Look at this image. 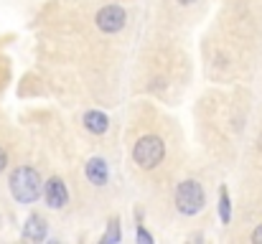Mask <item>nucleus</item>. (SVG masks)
<instances>
[{
  "mask_svg": "<svg viewBox=\"0 0 262 244\" xmlns=\"http://www.w3.org/2000/svg\"><path fill=\"white\" fill-rule=\"evenodd\" d=\"M8 183H10L13 198L20 201V204H33L41 196V175H38L36 168H28V165L15 168Z\"/></svg>",
  "mask_w": 262,
  "mask_h": 244,
  "instance_id": "nucleus-1",
  "label": "nucleus"
},
{
  "mask_svg": "<svg viewBox=\"0 0 262 244\" xmlns=\"http://www.w3.org/2000/svg\"><path fill=\"white\" fill-rule=\"evenodd\" d=\"M163 156H166V145H163V140H161L158 135H145V138H140V140L135 143V148H133L135 163H138L140 168H145V170L156 168L158 163L163 161Z\"/></svg>",
  "mask_w": 262,
  "mask_h": 244,
  "instance_id": "nucleus-2",
  "label": "nucleus"
},
{
  "mask_svg": "<svg viewBox=\"0 0 262 244\" xmlns=\"http://www.w3.org/2000/svg\"><path fill=\"white\" fill-rule=\"evenodd\" d=\"M176 209L186 216H193L204 209V188L199 181H183L176 191Z\"/></svg>",
  "mask_w": 262,
  "mask_h": 244,
  "instance_id": "nucleus-3",
  "label": "nucleus"
},
{
  "mask_svg": "<svg viewBox=\"0 0 262 244\" xmlns=\"http://www.w3.org/2000/svg\"><path fill=\"white\" fill-rule=\"evenodd\" d=\"M125 26V10L120 5H104L97 13V28L104 33H117Z\"/></svg>",
  "mask_w": 262,
  "mask_h": 244,
  "instance_id": "nucleus-4",
  "label": "nucleus"
},
{
  "mask_svg": "<svg viewBox=\"0 0 262 244\" xmlns=\"http://www.w3.org/2000/svg\"><path fill=\"white\" fill-rule=\"evenodd\" d=\"M41 191H43L46 204H49L51 209H64L67 201H69V193H67V186H64L61 178H51V181H46V188H41Z\"/></svg>",
  "mask_w": 262,
  "mask_h": 244,
  "instance_id": "nucleus-5",
  "label": "nucleus"
},
{
  "mask_svg": "<svg viewBox=\"0 0 262 244\" xmlns=\"http://www.w3.org/2000/svg\"><path fill=\"white\" fill-rule=\"evenodd\" d=\"M84 173H87L89 183H94V186H104L107 183V163L102 158H92L87 163V168H84Z\"/></svg>",
  "mask_w": 262,
  "mask_h": 244,
  "instance_id": "nucleus-6",
  "label": "nucleus"
},
{
  "mask_svg": "<svg viewBox=\"0 0 262 244\" xmlns=\"http://www.w3.org/2000/svg\"><path fill=\"white\" fill-rule=\"evenodd\" d=\"M23 237H26V239H33V242H41V239L46 237V221H43L38 214L28 216V221H26V227H23Z\"/></svg>",
  "mask_w": 262,
  "mask_h": 244,
  "instance_id": "nucleus-7",
  "label": "nucleus"
},
{
  "mask_svg": "<svg viewBox=\"0 0 262 244\" xmlns=\"http://www.w3.org/2000/svg\"><path fill=\"white\" fill-rule=\"evenodd\" d=\"M84 127H87L89 132H94V135H102V132H107L110 120H107V115H104V112L92 109V112H87V115H84Z\"/></svg>",
  "mask_w": 262,
  "mask_h": 244,
  "instance_id": "nucleus-8",
  "label": "nucleus"
},
{
  "mask_svg": "<svg viewBox=\"0 0 262 244\" xmlns=\"http://www.w3.org/2000/svg\"><path fill=\"white\" fill-rule=\"evenodd\" d=\"M219 211H222V221L229 224V196H227V188H222V201H219Z\"/></svg>",
  "mask_w": 262,
  "mask_h": 244,
  "instance_id": "nucleus-9",
  "label": "nucleus"
},
{
  "mask_svg": "<svg viewBox=\"0 0 262 244\" xmlns=\"http://www.w3.org/2000/svg\"><path fill=\"white\" fill-rule=\"evenodd\" d=\"M112 239H115V242L120 239V227H117V219H112V221H110V232L102 237V242H104V244L112 242Z\"/></svg>",
  "mask_w": 262,
  "mask_h": 244,
  "instance_id": "nucleus-10",
  "label": "nucleus"
},
{
  "mask_svg": "<svg viewBox=\"0 0 262 244\" xmlns=\"http://www.w3.org/2000/svg\"><path fill=\"white\" fill-rule=\"evenodd\" d=\"M252 242H255V244H262V224L257 227V229H255V232H252Z\"/></svg>",
  "mask_w": 262,
  "mask_h": 244,
  "instance_id": "nucleus-11",
  "label": "nucleus"
},
{
  "mask_svg": "<svg viewBox=\"0 0 262 244\" xmlns=\"http://www.w3.org/2000/svg\"><path fill=\"white\" fill-rule=\"evenodd\" d=\"M138 237H140V242H145V244H150V242H153V239H150V234H148L145 229H140V232H138Z\"/></svg>",
  "mask_w": 262,
  "mask_h": 244,
  "instance_id": "nucleus-12",
  "label": "nucleus"
},
{
  "mask_svg": "<svg viewBox=\"0 0 262 244\" xmlns=\"http://www.w3.org/2000/svg\"><path fill=\"white\" fill-rule=\"evenodd\" d=\"M5 163H8V156H5V150L0 148V173H3V168H5Z\"/></svg>",
  "mask_w": 262,
  "mask_h": 244,
  "instance_id": "nucleus-13",
  "label": "nucleus"
},
{
  "mask_svg": "<svg viewBox=\"0 0 262 244\" xmlns=\"http://www.w3.org/2000/svg\"><path fill=\"white\" fill-rule=\"evenodd\" d=\"M178 3H183V5H188V3H193V0H178Z\"/></svg>",
  "mask_w": 262,
  "mask_h": 244,
  "instance_id": "nucleus-14",
  "label": "nucleus"
}]
</instances>
